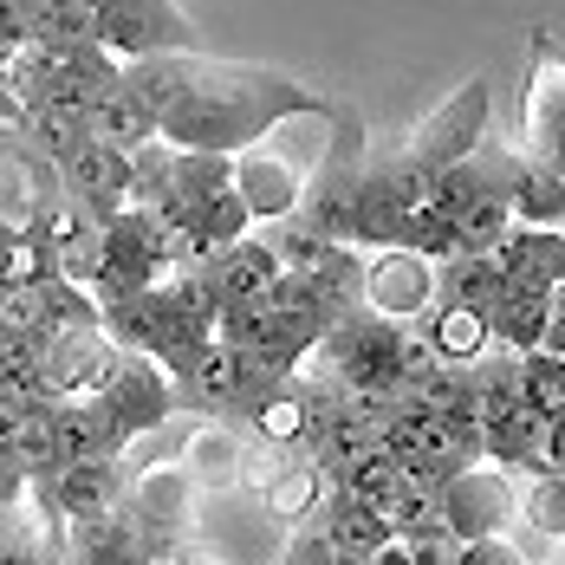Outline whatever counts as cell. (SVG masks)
I'll use <instances>...</instances> for the list:
<instances>
[{
    "instance_id": "1",
    "label": "cell",
    "mask_w": 565,
    "mask_h": 565,
    "mask_svg": "<svg viewBox=\"0 0 565 565\" xmlns=\"http://www.w3.org/2000/svg\"><path fill=\"white\" fill-rule=\"evenodd\" d=\"M319 98L267 65H222V58H195V78L182 92V105L157 117V143L170 150H202V157H241L254 150L280 117L312 111Z\"/></svg>"
},
{
    "instance_id": "2",
    "label": "cell",
    "mask_w": 565,
    "mask_h": 565,
    "mask_svg": "<svg viewBox=\"0 0 565 565\" xmlns=\"http://www.w3.org/2000/svg\"><path fill=\"white\" fill-rule=\"evenodd\" d=\"M92 46L117 65L202 53V40L175 0H92Z\"/></svg>"
},
{
    "instance_id": "3",
    "label": "cell",
    "mask_w": 565,
    "mask_h": 565,
    "mask_svg": "<svg viewBox=\"0 0 565 565\" xmlns=\"http://www.w3.org/2000/svg\"><path fill=\"white\" fill-rule=\"evenodd\" d=\"M170 274L163 267V247H157V227L143 209H117L111 222H98V274H92V306H117L143 286H157Z\"/></svg>"
},
{
    "instance_id": "4",
    "label": "cell",
    "mask_w": 565,
    "mask_h": 565,
    "mask_svg": "<svg viewBox=\"0 0 565 565\" xmlns=\"http://www.w3.org/2000/svg\"><path fill=\"white\" fill-rule=\"evenodd\" d=\"M403 326L377 319V312H344L326 326L319 351L332 358V377L351 384V391H371V396H391L396 384V364H403Z\"/></svg>"
},
{
    "instance_id": "5",
    "label": "cell",
    "mask_w": 565,
    "mask_h": 565,
    "mask_svg": "<svg viewBox=\"0 0 565 565\" xmlns=\"http://www.w3.org/2000/svg\"><path fill=\"white\" fill-rule=\"evenodd\" d=\"M117 358L124 351L105 339V326H72V332L33 344V384L46 403H78V396H98L111 384Z\"/></svg>"
},
{
    "instance_id": "6",
    "label": "cell",
    "mask_w": 565,
    "mask_h": 565,
    "mask_svg": "<svg viewBox=\"0 0 565 565\" xmlns=\"http://www.w3.org/2000/svg\"><path fill=\"white\" fill-rule=\"evenodd\" d=\"M436 513H443L449 540H494V533H508L513 481L501 468H488V461H468L436 488Z\"/></svg>"
},
{
    "instance_id": "7",
    "label": "cell",
    "mask_w": 565,
    "mask_h": 565,
    "mask_svg": "<svg viewBox=\"0 0 565 565\" xmlns=\"http://www.w3.org/2000/svg\"><path fill=\"white\" fill-rule=\"evenodd\" d=\"M488 332H494V351H546V358H565V306L559 292H533V286H501V299L488 306Z\"/></svg>"
},
{
    "instance_id": "8",
    "label": "cell",
    "mask_w": 565,
    "mask_h": 565,
    "mask_svg": "<svg viewBox=\"0 0 565 565\" xmlns=\"http://www.w3.org/2000/svg\"><path fill=\"white\" fill-rule=\"evenodd\" d=\"M58 182H65V202H78L92 222H111L117 209H130V157L124 150H105V143H72L53 163Z\"/></svg>"
},
{
    "instance_id": "9",
    "label": "cell",
    "mask_w": 565,
    "mask_h": 565,
    "mask_svg": "<svg viewBox=\"0 0 565 565\" xmlns=\"http://www.w3.org/2000/svg\"><path fill=\"white\" fill-rule=\"evenodd\" d=\"M364 306L391 326H409L436 306V260L409 254V247H384L371 267H364Z\"/></svg>"
},
{
    "instance_id": "10",
    "label": "cell",
    "mask_w": 565,
    "mask_h": 565,
    "mask_svg": "<svg viewBox=\"0 0 565 565\" xmlns=\"http://www.w3.org/2000/svg\"><path fill=\"white\" fill-rule=\"evenodd\" d=\"M105 403H111V416H117V429H124V443L130 436H143V429H163L170 423V409H175V391H170V377L150 364V358H117V371H111V384H105Z\"/></svg>"
},
{
    "instance_id": "11",
    "label": "cell",
    "mask_w": 565,
    "mask_h": 565,
    "mask_svg": "<svg viewBox=\"0 0 565 565\" xmlns=\"http://www.w3.org/2000/svg\"><path fill=\"white\" fill-rule=\"evenodd\" d=\"M501 195H508L513 227H565V163H540L526 150H508Z\"/></svg>"
},
{
    "instance_id": "12",
    "label": "cell",
    "mask_w": 565,
    "mask_h": 565,
    "mask_svg": "<svg viewBox=\"0 0 565 565\" xmlns=\"http://www.w3.org/2000/svg\"><path fill=\"white\" fill-rule=\"evenodd\" d=\"M33 494L65 526H78V520H98V513H111L124 501V475H117V461H65L46 481H33Z\"/></svg>"
},
{
    "instance_id": "13",
    "label": "cell",
    "mask_w": 565,
    "mask_h": 565,
    "mask_svg": "<svg viewBox=\"0 0 565 565\" xmlns=\"http://www.w3.org/2000/svg\"><path fill=\"white\" fill-rule=\"evenodd\" d=\"M501 286L565 292V227H508V241L488 254Z\"/></svg>"
},
{
    "instance_id": "14",
    "label": "cell",
    "mask_w": 565,
    "mask_h": 565,
    "mask_svg": "<svg viewBox=\"0 0 565 565\" xmlns=\"http://www.w3.org/2000/svg\"><path fill=\"white\" fill-rule=\"evenodd\" d=\"M53 449L58 468L65 461H117L124 429H117L105 396H78V403H53Z\"/></svg>"
},
{
    "instance_id": "15",
    "label": "cell",
    "mask_w": 565,
    "mask_h": 565,
    "mask_svg": "<svg viewBox=\"0 0 565 565\" xmlns=\"http://www.w3.org/2000/svg\"><path fill=\"white\" fill-rule=\"evenodd\" d=\"M565 78L553 58V33H540V58H533V85H526V157L540 163H565Z\"/></svg>"
},
{
    "instance_id": "16",
    "label": "cell",
    "mask_w": 565,
    "mask_h": 565,
    "mask_svg": "<svg viewBox=\"0 0 565 565\" xmlns=\"http://www.w3.org/2000/svg\"><path fill=\"white\" fill-rule=\"evenodd\" d=\"M33 234L46 241L58 280L65 286H92V274H98V222H92L78 202H53V209L33 222Z\"/></svg>"
},
{
    "instance_id": "17",
    "label": "cell",
    "mask_w": 565,
    "mask_h": 565,
    "mask_svg": "<svg viewBox=\"0 0 565 565\" xmlns=\"http://www.w3.org/2000/svg\"><path fill=\"white\" fill-rule=\"evenodd\" d=\"M274 280H280V260H274L267 241H234L227 254H215V260L202 267V286H209L215 312H222V306H254Z\"/></svg>"
},
{
    "instance_id": "18",
    "label": "cell",
    "mask_w": 565,
    "mask_h": 565,
    "mask_svg": "<svg viewBox=\"0 0 565 565\" xmlns=\"http://www.w3.org/2000/svg\"><path fill=\"white\" fill-rule=\"evenodd\" d=\"M319 540H326V553L332 559H371L377 546H391V526H384V513L371 508V501H351L332 488V501L319 513V526H312Z\"/></svg>"
},
{
    "instance_id": "19",
    "label": "cell",
    "mask_w": 565,
    "mask_h": 565,
    "mask_svg": "<svg viewBox=\"0 0 565 565\" xmlns=\"http://www.w3.org/2000/svg\"><path fill=\"white\" fill-rule=\"evenodd\" d=\"M85 137H92V143H105V150L137 157L143 143H157V117L143 111L124 85H105V92L85 105Z\"/></svg>"
},
{
    "instance_id": "20",
    "label": "cell",
    "mask_w": 565,
    "mask_h": 565,
    "mask_svg": "<svg viewBox=\"0 0 565 565\" xmlns=\"http://www.w3.org/2000/svg\"><path fill=\"white\" fill-rule=\"evenodd\" d=\"M423 344H429L443 364L468 371V364H481V358L494 351V332H488V312H475V306H429Z\"/></svg>"
},
{
    "instance_id": "21",
    "label": "cell",
    "mask_w": 565,
    "mask_h": 565,
    "mask_svg": "<svg viewBox=\"0 0 565 565\" xmlns=\"http://www.w3.org/2000/svg\"><path fill=\"white\" fill-rule=\"evenodd\" d=\"M195 58L202 53H175V58H137V65H117V85L143 105L150 117H163L170 105H182L189 78H195Z\"/></svg>"
},
{
    "instance_id": "22",
    "label": "cell",
    "mask_w": 565,
    "mask_h": 565,
    "mask_svg": "<svg viewBox=\"0 0 565 565\" xmlns=\"http://www.w3.org/2000/svg\"><path fill=\"white\" fill-rule=\"evenodd\" d=\"M494 299H501V274H494L488 254H449V260H436V306H475V312H488Z\"/></svg>"
},
{
    "instance_id": "23",
    "label": "cell",
    "mask_w": 565,
    "mask_h": 565,
    "mask_svg": "<svg viewBox=\"0 0 565 565\" xmlns=\"http://www.w3.org/2000/svg\"><path fill=\"white\" fill-rule=\"evenodd\" d=\"M513 384H520V409L540 423H565V358L526 351L513 358Z\"/></svg>"
},
{
    "instance_id": "24",
    "label": "cell",
    "mask_w": 565,
    "mask_h": 565,
    "mask_svg": "<svg viewBox=\"0 0 565 565\" xmlns=\"http://www.w3.org/2000/svg\"><path fill=\"white\" fill-rule=\"evenodd\" d=\"M508 227H513L508 195H501V182H488V189L455 215V254H494V247L508 241Z\"/></svg>"
},
{
    "instance_id": "25",
    "label": "cell",
    "mask_w": 565,
    "mask_h": 565,
    "mask_svg": "<svg viewBox=\"0 0 565 565\" xmlns=\"http://www.w3.org/2000/svg\"><path fill=\"white\" fill-rule=\"evenodd\" d=\"M40 46H92V0H26Z\"/></svg>"
},
{
    "instance_id": "26",
    "label": "cell",
    "mask_w": 565,
    "mask_h": 565,
    "mask_svg": "<svg viewBox=\"0 0 565 565\" xmlns=\"http://www.w3.org/2000/svg\"><path fill=\"white\" fill-rule=\"evenodd\" d=\"M520 513H526L546 540H559V533H565V481H553V475H546V481H533Z\"/></svg>"
},
{
    "instance_id": "27",
    "label": "cell",
    "mask_w": 565,
    "mask_h": 565,
    "mask_svg": "<svg viewBox=\"0 0 565 565\" xmlns=\"http://www.w3.org/2000/svg\"><path fill=\"white\" fill-rule=\"evenodd\" d=\"M455 546L461 540H449L443 526H423V533H396V553L409 565H455Z\"/></svg>"
},
{
    "instance_id": "28",
    "label": "cell",
    "mask_w": 565,
    "mask_h": 565,
    "mask_svg": "<svg viewBox=\"0 0 565 565\" xmlns=\"http://www.w3.org/2000/svg\"><path fill=\"white\" fill-rule=\"evenodd\" d=\"M20 46H33V20H26V0H0V65L20 53Z\"/></svg>"
},
{
    "instance_id": "29",
    "label": "cell",
    "mask_w": 565,
    "mask_h": 565,
    "mask_svg": "<svg viewBox=\"0 0 565 565\" xmlns=\"http://www.w3.org/2000/svg\"><path fill=\"white\" fill-rule=\"evenodd\" d=\"M455 565H526V559L508 546V533H494V540H461Z\"/></svg>"
},
{
    "instance_id": "30",
    "label": "cell",
    "mask_w": 565,
    "mask_h": 565,
    "mask_svg": "<svg viewBox=\"0 0 565 565\" xmlns=\"http://www.w3.org/2000/svg\"><path fill=\"white\" fill-rule=\"evenodd\" d=\"M26 494H33V481H26V468H20L13 455L0 449V513H7V508H20Z\"/></svg>"
},
{
    "instance_id": "31",
    "label": "cell",
    "mask_w": 565,
    "mask_h": 565,
    "mask_svg": "<svg viewBox=\"0 0 565 565\" xmlns=\"http://www.w3.org/2000/svg\"><path fill=\"white\" fill-rule=\"evenodd\" d=\"M280 565H339V559L326 553V540H319V533H306V540H299V546H292Z\"/></svg>"
},
{
    "instance_id": "32",
    "label": "cell",
    "mask_w": 565,
    "mask_h": 565,
    "mask_svg": "<svg viewBox=\"0 0 565 565\" xmlns=\"http://www.w3.org/2000/svg\"><path fill=\"white\" fill-rule=\"evenodd\" d=\"M0 124H20V105H13V85H7V65H0Z\"/></svg>"
},
{
    "instance_id": "33",
    "label": "cell",
    "mask_w": 565,
    "mask_h": 565,
    "mask_svg": "<svg viewBox=\"0 0 565 565\" xmlns=\"http://www.w3.org/2000/svg\"><path fill=\"white\" fill-rule=\"evenodd\" d=\"M7 241H13V227L0 222V260H7Z\"/></svg>"
}]
</instances>
